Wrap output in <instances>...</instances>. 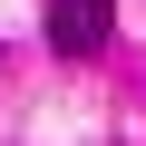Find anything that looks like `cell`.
Returning a JSON list of instances; mask_svg holds the SVG:
<instances>
[{"label":"cell","instance_id":"1","mask_svg":"<svg viewBox=\"0 0 146 146\" xmlns=\"http://www.w3.org/2000/svg\"><path fill=\"white\" fill-rule=\"evenodd\" d=\"M117 29V0H49V49L58 58H98Z\"/></svg>","mask_w":146,"mask_h":146}]
</instances>
